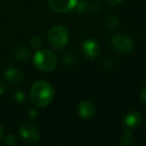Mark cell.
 <instances>
[{
	"label": "cell",
	"instance_id": "6da1fadb",
	"mask_svg": "<svg viewBox=\"0 0 146 146\" xmlns=\"http://www.w3.org/2000/svg\"><path fill=\"white\" fill-rule=\"evenodd\" d=\"M53 87L46 81H37L32 85L30 97L32 102L39 107L47 106L53 99Z\"/></svg>",
	"mask_w": 146,
	"mask_h": 146
},
{
	"label": "cell",
	"instance_id": "7a4b0ae2",
	"mask_svg": "<svg viewBox=\"0 0 146 146\" xmlns=\"http://www.w3.org/2000/svg\"><path fill=\"white\" fill-rule=\"evenodd\" d=\"M33 63L39 70L48 72L56 67L57 58L52 51L48 49H41L35 53Z\"/></svg>",
	"mask_w": 146,
	"mask_h": 146
},
{
	"label": "cell",
	"instance_id": "3957f363",
	"mask_svg": "<svg viewBox=\"0 0 146 146\" xmlns=\"http://www.w3.org/2000/svg\"><path fill=\"white\" fill-rule=\"evenodd\" d=\"M47 38H48L49 43L53 48L60 50L68 42V30L63 25H56L49 31Z\"/></svg>",
	"mask_w": 146,
	"mask_h": 146
},
{
	"label": "cell",
	"instance_id": "277c9868",
	"mask_svg": "<svg viewBox=\"0 0 146 146\" xmlns=\"http://www.w3.org/2000/svg\"><path fill=\"white\" fill-rule=\"evenodd\" d=\"M112 47L118 53H130L134 49V42L129 36L123 34L114 35L111 39Z\"/></svg>",
	"mask_w": 146,
	"mask_h": 146
},
{
	"label": "cell",
	"instance_id": "5b68a950",
	"mask_svg": "<svg viewBox=\"0 0 146 146\" xmlns=\"http://www.w3.org/2000/svg\"><path fill=\"white\" fill-rule=\"evenodd\" d=\"M19 132H20V136L22 137V139L30 143H36L40 139V131L36 126L32 124L25 123L21 125Z\"/></svg>",
	"mask_w": 146,
	"mask_h": 146
},
{
	"label": "cell",
	"instance_id": "8992f818",
	"mask_svg": "<svg viewBox=\"0 0 146 146\" xmlns=\"http://www.w3.org/2000/svg\"><path fill=\"white\" fill-rule=\"evenodd\" d=\"M48 3L54 11L65 13L75 8L77 0H48Z\"/></svg>",
	"mask_w": 146,
	"mask_h": 146
},
{
	"label": "cell",
	"instance_id": "52a82bcc",
	"mask_svg": "<svg viewBox=\"0 0 146 146\" xmlns=\"http://www.w3.org/2000/svg\"><path fill=\"white\" fill-rule=\"evenodd\" d=\"M81 49L83 54L87 58L93 59L95 57H97V55L99 54L100 46L93 39H86V40H84L82 42Z\"/></svg>",
	"mask_w": 146,
	"mask_h": 146
},
{
	"label": "cell",
	"instance_id": "ba28073f",
	"mask_svg": "<svg viewBox=\"0 0 146 146\" xmlns=\"http://www.w3.org/2000/svg\"><path fill=\"white\" fill-rule=\"evenodd\" d=\"M78 111H79V115L83 119H90L94 116L95 114V107L94 105L88 100H84L79 103L78 106Z\"/></svg>",
	"mask_w": 146,
	"mask_h": 146
},
{
	"label": "cell",
	"instance_id": "9c48e42d",
	"mask_svg": "<svg viewBox=\"0 0 146 146\" xmlns=\"http://www.w3.org/2000/svg\"><path fill=\"white\" fill-rule=\"evenodd\" d=\"M141 123V116L140 113L136 111H132L128 113L124 118V125H125L126 129L133 130L137 128Z\"/></svg>",
	"mask_w": 146,
	"mask_h": 146
},
{
	"label": "cell",
	"instance_id": "30bf717a",
	"mask_svg": "<svg viewBox=\"0 0 146 146\" xmlns=\"http://www.w3.org/2000/svg\"><path fill=\"white\" fill-rule=\"evenodd\" d=\"M5 76H6L7 80L12 84H20L23 79L21 71H19L16 68H13V67H10L5 71Z\"/></svg>",
	"mask_w": 146,
	"mask_h": 146
},
{
	"label": "cell",
	"instance_id": "8fae6325",
	"mask_svg": "<svg viewBox=\"0 0 146 146\" xmlns=\"http://www.w3.org/2000/svg\"><path fill=\"white\" fill-rule=\"evenodd\" d=\"M29 56L28 49L26 47H18L14 51V57L17 60H25Z\"/></svg>",
	"mask_w": 146,
	"mask_h": 146
},
{
	"label": "cell",
	"instance_id": "7c38bea8",
	"mask_svg": "<svg viewBox=\"0 0 146 146\" xmlns=\"http://www.w3.org/2000/svg\"><path fill=\"white\" fill-rule=\"evenodd\" d=\"M63 61L68 66H72L77 62V58H76V55H74L73 53H67V54L64 55Z\"/></svg>",
	"mask_w": 146,
	"mask_h": 146
},
{
	"label": "cell",
	"instance_id": "4fadbf2b",
	"mask_svg": "<svg viewBox=\"0 0 146 146\" xmlns=\"http://www.w3.org/2000/svg\"><path fill=\"white\" fill-rule=\"evenodd\" d=\"M105 23L109 29H115L118 26V20L114 16H108L105 19Z\"/></svg>",
	"mask_w": 146,
	"mask_h": 146
},
{
	"label": "cell",
	"instance_id": "5bb4252c",
	"mask_svg": "<svg viewBox=\"0 0 146 146\" xmlns=\"http://www.w3.org/2000/svg\"><path fill=\"white\" fill-rule=\"evenodd\" d=\"M30 44H31V46H32L33 48L37 49V48H39V46H40L41 44H42V41H41V39L39 38L38 36H34V37H32V38H31Z\"/></svg>",
	"mask_w": 146,
	"mask_h": 146
},
{
	"label": "cell",
	"instance_id": "9a60e30c",
	"mask_svg": "<svg viewBox=\"0 0 146 146\" xmlns=\"http://www.w3.org/2000/svg\"><path fill=\"white\" fill-rule=\"evenodd\" d=\"M4 141L7 145H14V144L16 143V139H15L14 136L11 135V134H8V135L5 136Z\"/></svg>",
	"mask_w": 146,
	"mask_h": 146
},
{
	"label": "cell",
	"instance_id": "2e32d148",
	"mask_svg": "<svg viewBox=\"0 0 146 146\" xmlns=\"http://www.w3.org/2000/svg\"><path fill=\"white\" fill-rule=\"evenodd\" d=\"M122 1L123 0H106L107 4L110 5V6H117V5L121 4Z\"/></svg>",
	"mask_w": 146,
	"mask_h": 146
},
{
	"label": "cell",
	"instance_id": "e0dca14e",
	"mask_svg": "<svg viewBox=\"0 0 146 146\" xmlns=\"http://www.w3.org/2000/svg\"><path fill=\"white\" fill-rule=\"evenodd\" d=\"M15 98H16V100L17 101H19V102H22V101H24V94L23 93H21V92H17L16 94H15Z\"/></svg>",
	"mask_w": 146,
	"mask_h": 146
},
{
	"label": "cell",
	"instance_id": "ac0fdd59",
	"mask_svg": "<svg viewBox=\"0 0 146 146\" xmlns=\"http://www.w3.org/2000/svg\"><path fill=\"white\" fill-rule=\"evenodd\" d=\"M140 95H141V99L143 100L144 102H146V85L144 86L143 88H142L141 93H140Z\"/></svg>",
	"mask_w": 146,
	"mask_h": 146
},
{
	"label": "cell",
	"instance_id": "d6986e66",
	"mask_svg": "<svg viewBox=\"0 0 146 146\" xmlns=\"http://www.w3.org/2000/svg\"><path fill=\"white\" fill-rule=\"evenodd\" d=\"M5 91V83L0 79V95H2Z\"/></svg>",
	"mask_w": 146,
	"mask_h": 146
},
{
	"label": "cell",
	"instance_id": "ffe728a7",
	"mask_svg": "<svg viewBox=\"0 0 146 146\" xmlns=\"http://www.w3.org/2000/svg\"><path fill=\"white\" fill-rule=\"evenodd\" d=\"M2 135H3V129H2L1 124H0V138H2Z\"/></svg>",
	"mask_w": 146,
	"mask_h": 146
}]
</instances>
